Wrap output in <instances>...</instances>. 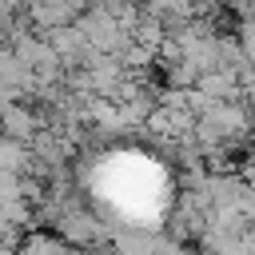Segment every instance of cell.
<instances>
[{
  "mask_svg": "<svg viewBox=\"0 0 255 255\" xmlns=\"http://www.w3.org/2000/svg\"><path fill=\"white\" fill-rule=\"evenodd\" d=\"M44 124H40V116H36V108L32 104H24V100H16V104H8V108H0V135L4 139H12V143H32V135L40 131Z\"/></svg>",
  "mask_w": 255,
  "mask_h": 255,
  "instance_id": "1",
  "label": "cell"
},
{
  "mask_svg": "<svg viewBox=\"0 0 255 255\" xmlns=\"http://www.w3.org/2000/svg\"><path fill=\"white\" fill-rule=\"evenodd\" d=\"M16 255H72V247H64L56 235H48V231H28L24 239H20V247H16Z\"/></svg>",
  "mask_w": 255,
  "mask_h": 255,
  "instance_id": "2",
  "label": "cell"
},
{
  "mask_svg": "<svg viewBox=\"0 0 255 255\" xmlns=\"http://www.w3.org/2000/svg\"><path fill=\"white\" fill-rule=\"evenodd\" d=\"M24 163H28V147L24 143H12V139H0V171L20 175Z\"/></svg>",
  "mask_w": 255,
  "mask_h": 255,
  "instance_id": "3",
  "label": "cell"
},
{
  "mask_svg": "<svg viewBox=\"0 0 255 255\" xmlns=\"http://www.w3.org/2000/svg\"><path fill=\"white\" fill-rule=\"evenodd\" d=\"M235 215H239L247 227L255 223V191H251V187H243V191H239V199H235Z\"/></svg>",
  "mask_w": 255,
  "mask_h": 255,
  "instance_id": "4",
  "label": "cell"
},
{
  "mask_svg": "<svg viewBox=\"0 0 255 255\" xmlns=\"http://www.w3.org/2000/svg\"><path fill=\"white\" fill-rule=\"evenodd\" d=\"M247 255H255V235H251V239H247Z\"/></svg>",
  "mask_w": 255,
  "mask_h": 255,
  "instance_id": "5",
  "label": "cell"
}]
</instances>
